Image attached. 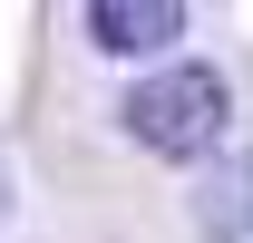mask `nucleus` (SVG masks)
Instances as JSON below:
<instances>
[{"label": "nucleus", "mask_w": 253, "mask_h": 243, "mask_svg": "<svg viewBox=\"0 0 253 243\" xmlns=\"http://www.w3.org/2000/svg\"><path fill=\"white\" fill-rule=\"evenodd\" d=\"M117 126H126V146L166 156V165H195V156L224 146V126H234V88H224V68L156 59L136 88L117 97Z\"/></svg>", "instance_id": "1"}, {"label": "nucleus", "mask_w": 253, "mask_h": 243, "mask_svg": "<svg viewBox=\"0 0 253 243\" xmlns=\"http://www.w3.org/2000/svg\"><path fill=\"white\" fill-rule=\"evenodd\" d=\"M88 39L107 59H166L185 39V0H88Z\"/></svg>", "instance_id": "2"}, {"label": "nucleus", "mask_w": 253, "mask_h": 243, "mask_svg": "<svg viewBox=\"0 0 253 243\" xmlns=\"http://www.w3.org/2000/svg\"><path fill=\"white\" fill-rule=\"evenodd\" d=\"M195 224H205V243H253V156H234L195 185Z\"/></svg>", "instance_id": "3"}]
</instances>
